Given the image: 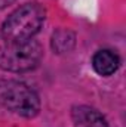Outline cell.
Wrapping results in <instances>:
<instances>
[{"mask_svg":"<svg viewBox=\"0 0 126 127\" xmlns=\"http://www.w3.org/2000/svg\"><path fill=\"white\" fill-rule=\"evenodd\" d=\"M0 103L24 118H33L40 111V97L36 90L18 80L0 81Z\"/></svg>","mask_w":126,"mask_h":127,"instance_id":"cell-3","label":"cell"},{"mask_svg":"<svg viewBox=\"0 0 126 127\" xmlns=\"http://www.w3.org/2000/svg\"><path fill=\"white\" fill-rule=\"evenodd\" d=\"M46 9L37 3H25L15 9L1 24V37L7 43L31 40L42 30Z\"/></svg>","mask_w":126,"mask_h":127,"instance_id":"cell-1","label":"cell"},{"mask_svg":"<svg viewBox=\"0 0 126 127\" xmlns=\"http://www.w3.org/2000/svg\"><path fill=\"white\" fill-rule=\"evenodd\" d=\"M16 0H0V9H4L6 6H9V4H12V3H15Z\"/></svg>","mask_w":126,"mask_h":127,"instance_id":"cell-7","label":"cell"},{"mask_svg":"<svg viewBox=\"0 0 126 127\" xmlns=\"http://www.w3.org/2000/svg\"><path fill=\"white\" fill-rule=\"evenodd\" d=\"M43 58V47L37 40L13 41L0 47V68L7 72L31 71Z\"/></svg>","mask_w":126,"mask_h":127,"instance_id":"cell-2","label":"cell"},{"mask_svg":"<svg viewBox=\"0 0 126 127\" xmlns=\"http://www.w3.org/2000/svg\"><path fill=\"white\" fill-rule=\"evenodd\" d=\"M120 66V58L116 52L110 49L98 50L92 56V68L101 77H110L113 75Z\"/></svg>","mask_w":126,"mask_h":127,"instance_id":"cell-5","label":"cell"},{"mask_svg":"<svg viewBox=\"0 0 126 127\" xmlns=\"http://www.w3.org/2000/svg\"><path fill=\"white\" fill-rule=\"evenodd\" d=\"M76 46V34L68 28H60L52 34L51 38V47L55 53L64 55L73 50Z\"/></svg>","mask_w":126,"mask_h":127,"instance_id":"cell-6","label":"cell"},{"mask_svg":"<svg viewBox=\"0 0 126 127\" xmlns=\"http://www.w3.org/2000/svg\"><path fill=\"white\" fill-rule=\"evenodd\" d=\"M73 127H108L105 117L88 105H77L71 109Z\"/></svg>","mask_w":126,"mask_h":127,"instance_id":"cell-4","label":"cell"}]
</instances>
